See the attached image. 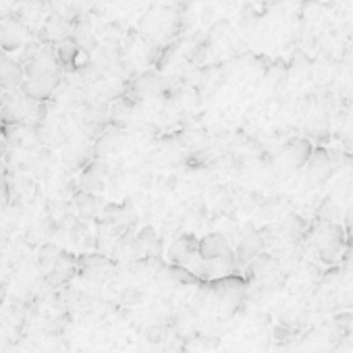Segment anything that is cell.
<instances>
[{"label": "cell", "instance_id": "cell-2", "mask_svg": "<svg viewBox=\"0 0 353 353\" xmlns=\"http://www.w3.org/2000/svg\"><path fill=\"white\" fill-rule=\"evenodd\" d=\"M36 102L34 98H30L28 94H13L9 92L5 104L0 106V114H3V121L5 123H11V125H21L23 121L32 119L34 112H36Z\"/></svg>", "mask_w": 353, "mask_h": 353}, {"label": "cell", "instance_id": "cell-11", "mask_svg": "<svg viewBox=\"0 0 353 353\" xmlns=\"http://www.w3.org/2000/svg\"><path fill=\"white\" fill-rule=\"evenodd\" d=\"M75 208H77V212H79L81 219H94V216H98L102 212L104 202L100 198H96L92 192H83L81 190L75 196Z\"/></svg>", "mask_w": 353, "mask_h": 353}, {"label": "cell", "instance_id": "cell-7", "mask_svg": "<svg viewBox=\"0 0 353 353\" xmlns=\"http://www.w3.org/2000/svg\"><path fill=\"white\" fill-rule=\"evenodd\" d=\"M266 245V239L264 235H260L258 231H248L239 245H237V252H235V258H237V264H250L256 256H260L262 248Z\"/></svg>", "mask_w": 353, "mask_h": 353}, {"label": "cell", "instance_id": "cell-5", "mask_svg": "<svg viewBox=\"0 0 353 353\" xmlns=\"http://www.w3.org/2000/svg\"><path fill=\"white\" fill-rule=\"evenodd\" d=\"M30 32L17 19H7L0 23V48L3 50H17L28 44Z\"/></svg>", "mask_w": 353, "mask_h": 353}, {"label": "cell", "instance_id": "cell-17", "mask_svg": "<svg viewBox=\"0 0 353 353\" xmlns=\"http://www.w3.org/2000/svg\"><path fill=\"white\" fill-rule=\"evenodd\" d=\"M50 214H52V219L54 221H63V219H69V204L67 202H52L50 204Z\"/></svg>", "mask_w": 353, "mask_h": 353}, {"label": "cell", "instance_id": "cell-1", "mask_svg": "<svg viewBox=\"0 0 353 353\" xmlns=\"http://www.w3.org/2000/svg\"><path fill=\"white\" fill-rule=\"evenodd\" d=\"M314 245L322 262L332 264L341 258L343 248H345V235L343 229L336 223H326L320 221L316 231H314Z\"/></svg>", "mask_w": 353, "mask_h": 353}, {"label": "cell", "instance_id": "cell-14", "mask_svg": "<svg viewBox=\"0 0 353 353\" xmlns=\"http://www.w3.org/2000/svg\"><path fill=\"white\" fill-rule=\"evenodd\" d=\"M137 248L139 250H143L148 256H152V258H158L160 254H162V243H160V239H158V235L154 233V229H143L139 235H137Z\"/></svg>", "mask_w": 353, "mask_h": 353}, {"label": "cell", "instance_id": "cell-8", "mask_svg": "<svg viewBox=\"0 0 353 353\" xmlns=\"http://www.w3.org/2000/svg\"><path fill=\"white\" fill-rule=\"evenodd\" d=\"M330 174H332L330 156L324 150H314L307 160V179L314 183H324Z\"/></svg>", "mask_w": 353, "mask_h": 353}, {"label": "cell", "instance_id": "cell-12", "mask_svg": "<svg viewBox=\"0 0 353 353\" xmlns=\"http://www.w3.org/2000/svg\"><path fill=\"white\" fill-rule=\"evenodd\" d=\"M106 174H108V168L106 164L102 162H96V164H90L81 176V190L83 192H96L104 185V179H106Z\"/></svg>", "mask_w": 353, "mask_h": 353}, {"label": "cell", "instance_id": "cell-18", "mask_svg": "<svg viewBox=\"0 0 353 353\" xmlns=\"http://www.w3.org/2000/svg\"><path fill=\"white\" fill-rule=\"evenodd\" d=\"M345 221H347V231H349V237L353 239V208L347 212V219H345Z\"/></svg>", "mask_w": 353, "mask_h": 353}, {"label": "cell", "instance_id": "cell-9", "mask_svg": "<svg viewBox=\"0 0 353 353\" xmlns=\"http://www.w3.org/2000/svg\"><path fill=\"white\" fill-rule=\"evenodd\" d=\"M312 152L314 150L307 139H291L283 150V162L289 164L291 168H299V166L307 164Z\"/></svg>", "mask_w": 353, "mask_h": 353}, {"label": "cell", "instance_id": "cell-4", "mask_svg": "<svg viewBox=\"0 0 353 353\" xmlns=\"http://www.w3.org/2000/svg\"><path fill=\"white\" fill-rule=\"evenodd\" d=\"M200 256L204 260H237L227 237L221 233H210L200 239Z\"/></svg>", "mask_w": 353, "mask_h": 353}, {"label": "cell", "instance_id": "cell-10", "mask_svg": "<svg viewBox=\"0 0 353 353\" xmlns=\"http://www.w3.org/2000/svg\"><path fill=\"white\" fill-rule=\"evenodd\" d=\"M69 36H71V26L61 17H50L46 21V26L42 28V38L48 42H54V44L67 42Z\"/></svg>", "mask_w": 353, "mask_h": 353}, {"label": "cell", "instance_id": "cell-3", "mask_svg": "<svg viewBox=\"0 0 353 353\" xmlns=\"http://www.w3.org/2000/svg\"><path fill=\"white\" fill-rule=\"evenodd\" d=\"M61 85V71L57 73H42V75H26V81L21 85V92L28 94L30 98L44 102L48 100L54 90Z\"/></svg>", "mask_w": 353, "mask_h": 353}, {"label": "cell", "instance_id": "cell-15", "mask_svg": "<svg viewBox=\"0 0 353 353\" xmlns=\"http://www.w3.org/2000/svg\"><path fill=\"white\" fill-rule=\"evenodd\" d=\"M59 258H61V252H59V248L57 245H44L42 250H40V266L42 268H54V264L59 262Z\"/></svg>", "mask_w": 353, "mask_h": 353}, {"label": "cell", "instance_id": "cell-13", "mask_svg": "<svg viewBox=\"0 0 353 353\" xmlns=\"http://www.w3.org/2000/svg\"><path fill=\"white\" fill-rule=\"evenodd\" d=\"M133 90H135L137 94H141V96H156V94H160V92L166 90V83H164L158 75L145 73V75H141V77L135 81Z\"/></svg>", "mask_w": 353, "mask_h": 353}, {"label": "cell", "instance_id": "cell-16", "mask_svg": "<svg viewBox=\"0 0 353 353\" xmlns=\"http://www.w3.org/2000/svg\"><path fill=\"white\" fill-rule=\"evenodd\" d=\"M206 141H208V137L202 131H188V133H183V145H188L192 150L200 152L202 145H206Z\"/></svg>", "mask_w": 353, "mask_h": 353}, {"label": "cell", "instance_id": "cell-6", "mask_svg": "<svg viewBox=\"0 0 353 353\" xmlns=\"http://www.w3.org/2000/svg\"><path fill=\"white\" fill-rule=\"evenodd\" d=\"M26 81V67H21L17 61H13L9 54L0 61V85L7 92H15Z\"/></svg>", "mask_w": 353, "mask_h": 353}]
</instances>
